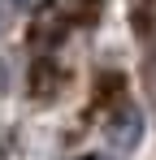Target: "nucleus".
Instances as JSON below:
<instances>
[{"instance_id": "nucleus-1", "label": "nucleus", "mask_w": 156, "mask_h": 160, "mask_svg": "<svg viewBox=\"0 0 156 160\" xmlns=\"http://www.w3.org/2000/svg\"><path fill=\"white\" fill-rule=\"evenodd\" d=\"M9 4H18V9H26V4H30V0H9Z\"/></svg>"}]
</instances>
